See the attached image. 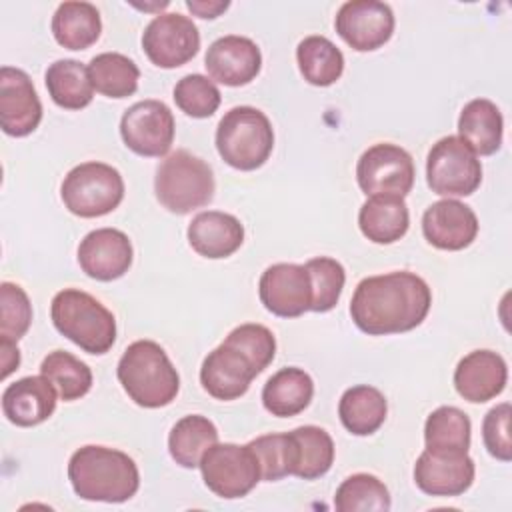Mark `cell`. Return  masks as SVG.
Instances as JSON below:
<instances>
[{"label":"cell","instance_id":"obj_4","mask_svg":"<svg viewBox=\"0 0 512 512\" xmlns=\"http://www.w3.org/2000/svg\"><path fill=\"white\" fill-rule=\"evenodd\" d=\"M50 316L54 328L88 354H106L116 340L114 314L84 290H60L52 298Z\"/></svg>","mask_w":512,"mask_h":512},{"label":"cell","instance_id":"obj_27","mask_svg":"<svg viewBox=\"0 0 512 512\" xmlns=\"http://www.w3.org/2000/svg\"><path fill=\"white\" fill-rule=\"evenodd\" d=\"M388 404L384 394L368 384L348 388L338 402L342 426L354 436L374 434L386 420Z\"/></svg>","mask_w":512,"mask_h":512},{"label":"cell","instance_id":"obj_41","mask_svg":"<svg viewBox=\"0 0 512 512\" xmlns=\"http://www.w3.org/2000/svg\"><path fill=\"white\" fill-rule=\"evenodd\" d=\"M224 344L242 352L254 366L256 374L266 370L276 354V338L262 324H240L226 336Z\"/></svg>","mask_w":512,"mask_h":512},{"label":"cell","instance_id":"obj_7","mask_svg":"<svg viewBox=\"0 0 512 512\" xmlns=\"http://www.w3.org/2000/svg\"><path fill=\"white\" fill-rule=\"evenodd\" d=\"M60 196L72 214L98 218L118 208L124 198V180L110 164L84 162L64 176Z\"/></svg>","mask_w":512,"mask_h":512},{"label":"cell","instance_id":"obj_29","mask_svg":"<svg viewBox=\"0 0 512 512\" xmlns=\"http://www.w3.org/2000/svg\"><path fill=\"white\" fill-rule=\"evenodd\" d=\"M46 88L52 102L66 110H82L94 98V86L88 74V66L78 60L64 58L48 66Z\"/></svg>","mask_w":512,"mask_h":512},{"label":"cell","instance_id":"obj_33","mask_svg":"<svg viewBox=\"0 0 512 512\" xmlns=\"http://www.w3.org/2000/svg\"><path fill=\"white\" fill-rule=\"evenodd\" d=\"M248 446L258 460L262 480L274 482L284 476H294L298 466V446L292 432L264 434L250 440Z\"/></svg>","mask_w":512,"mask_h":512},{"label":"cell","instance_id":"obj_35","mask_svg":"<svg viewBox=\"0 0 512 512\" xmlns=\"http://www.w3.org/2000/svg\"><path fill=\"white\" fill-rule=\"evenodd\" d=\"M390 504V492L384 482L364 472L348 476L334 496L338 512H386Z\"/></svg>","mask_w":512,"mask_h":512},{"label":"cell","instance_id":"obj_40","mask_svg":"<svg viewBox=\"0 0 512 512\" xmlns=\"http://www.w3.org/2000/svg\"><path fill=\"white\" fill-rule=\"evenodd\" d=\"M32 304L28 294L12 282L0 284V340L18 342L30 328Z\"/></svg>","mask_w":512,"mask_h":512},{"label":"cell","instance_id":"obj_24","mask_svg":"<svg viewBox=\"0 0 512 512\" xmlns=\"http://www.w3.org/2000/svg\"><path fill=\"white\" fill-rule=\"evenodd\" d=\"M504 118L488 98L470 100L458 118V138L478 156H490L502 146Z\"/></svg>","mask_w":512,"mask_h":512},{"label":"cell","instance_id":"obj_18","mask_svg":"<svg viewBox=\"0 0 512 512\" xmlns=\"http://www.w3.org/2000/svg\"><path fill=\"white\" fill-rule=\"evenodd\" d=\"M204 66L212 80L224 86H244L258 76L262 54L254 40L228 34L208 46Z\"/></svg>","mask_w":512,"mask_h":512},{"label":"cell","instance_id":"obj_30","mask_svg":"<svg viewBox=\"0 0 512 512\" xmlns=\"http://www.w3.org/2000/svg\"><path fill=\"white\" fill-rule=\"evenodd\" d=\"M218 442V430L212 420L200 414L180 418L168 434V450L182 468H196L204 452Z\"/></svg>","mask_w":512,"mask_h":512},{"label":"cell","instance_id":"obj_25","mask_svg":"<svg viewBox=\"0 0 512 512\" xmlns=\"http://www.w3.org/2000/svg\"><path fill=\"white\" fill-rule=\"evenodd\" d=\"M358 226L370 242L392 244L408 232V206L400 196H370L358 212Z\"/></svg>","mask_w":512,"mask_h":512},{"label":"cell","instance_id":"obj_20","mask_svg":"<svg viewBox=\"0 0 512 512\" xmlns=\"http://www.w3.org/2000/svg\"><path fill=\"white\" fill-rule=\"evenodd\" d=\"M256 376L248 358L224 342L208 352L200 368V384L216 400H236L244 396Z\"/></svg>","mask_w":512,"mask_h":512},{"label":"cell","instance_id":"obj_1","mask_svg":"<svg viewBox=\"0 0 512 512\" xmlns=\"http://www.w3.org/2000/svg\"><path fill=\"white\" fill-rule=\"evenodd\" d=\"M430 304L428 284L414 272L398 270L360 280L350 300V316L368 336L402 334L424 322Z\"/></svg>","mask_w":512,"mask_h":512},{"label":"cell","instance_id":"obj_32","mask_svg":"<svg viewBox=\"0 0 512 512\" xmlns=\"http://www.w3.org/2000/svg\"><path fill=\"white\" fill-rule=\"evenodd\" d=\"M88 74L94 90L108 98H126L138 90V66L118 52H102L94 56L88 64Z\"/></svg>","mask_w":512,"mask_h":512},{"label":"cell","instance_id":"obj_9","mask_svg":"<svg viewBox=\"0 0 512 512\" xmlns=\"http://www.w3.org/2000/svg\"><path fill=\"white\" fill-rule=\"evenodd\" d=\"M200 472L208 490L226 500L246 496L262 480L258 460L248 444L216 442L204 452Z\"/></svg>","mask_w":512,"mask_h":512},{"label":"cell","instance_id":"obj_10","mask_svg":"<svg viewBox=\"0 0 512 512\" xmlns=\"http://www.w3.org/2000/svg\"><path fill=\"white\" fill-rule=\"evenodd\" d=\"M356 180L366 196L404 198L414 186L412 156L390 142L370 146L356 164Z\"/></svg>","mask_w":512,"mask_h":512},{"label":"cell","instance_id":"obj_43","mask_svg":"<svg viewBox=\"0 0 512 512\" xmlns=\"http://www.w3.org/2000/svg\"><path fill=\"white\" fill-rule=\"evenodd\" d=\"M230 6L228 0H186V8L200 18H216Z\"/></svg>","mask_w":512,"mask_h":512},{"label":"cell","instance_id":"obj_36","mask_svg":"<svg viewBox=\"0 0 512 512\" xmlns=\"http://www.w3.org/2000/svg\"><path fill=\"white\" fill-rule=\"evenodd\" d=\"M298 446V466L294 476L302 480H316L324 476L334 462L332 436L320 426H300L292 430Z\"/></svg>","mask_w":512,"mask_h":512},{"label":"cell","instance_id":"obj_37","mask_svg":"<svg viewBox=\"0 0 512 512\" xmlns=\"http://www.w3.org/2000/svg\"><path fill=\"white\" fill-rule=\"evenodd\" d=\"M470 418L456 406H440L426 418L424 442L426 448L436 450H464L470 448Z\"/></svg>","mask_w":512,"mask_h":512},{"label":"cell","instance_id":"obj_8","mask_svg":"<svg viewBox=\"0 0 512 512\" xmlns=\"http://www.w3.org/2000/svg\"><path fill=\"white\" fill-rule=\"evenodd\" d=\"M426 182L440 196H470L482 182V164L458 136H444L428 152Z\"/></svg>","mask_w":512,"mask_h":512},{"label":"cell","instance_id":"obj_31","mask_svg":"<svg viewBox=\"0 0 512 512\" xmlns=\"http://www.w3.org/2000/svg\"><path fill=\"white\" fill-rule=\"evenodd\" d=\"M296 60L312 86H332L344 72V54L326 36H306L296 48Z\"/></svg>","mask_w":512,"mask_h":512},{"label":"cell","instance_id":"obj_13","mask_svg":"<svg viewBox=\"0 0 512 512\" xmlns=\"http://www.w3.org/2000/svg\"><path fill=\"white\" fill-rule=\"evenodd\" d=\"M334 28L350 48L370 52L392 38L394 12L378 0L344 2L336 14Z\"/></svg>","mask_w":512,"mask_h":512},{"label":"cell","instance_id":"obj_16","mask_svg":"<svg viewBox=\"0 0 512 512\" xmlns=\"http://www.w3.org/2000/svg\"><path fill=\"white\" fill-rule=\"evenodd\" d=\"M42 120V104L30 76L12 66L0 68V126L4 134L22 138Z\"/></svg>","mask_w":512,"mask_h":512},{"label":"cell","instance_id":"obj_44","mask_svg":"<svg viewBox=\"0 0 512 512\" xmlns=\"http://www.w3.org/2000/svg\"><path fill=\"white\" fill-rule=\"evenodd\" d=\"M0 350H2V378H8L20 364V352L16 348V342H10V340H0Z\"/></svg>","mask_w":512,"mask_h":512},{"label":"cell","instance_id":"obj_23","mask_svg":"<svg viewBox=\"0 0 512 512\" xmlns=\"http://www.w3.org/2000/svg\"><path fill=\"white\" fill-rule=\"evenodd\" d=\"M186 234L192 250L212 260L232 256L244 242V226L240 220L218 210L196 214Z\"/></svg>","mask_w":512,"mask_h":512},{"label":"cell","instance_id":"obj_26","mask_svg":"<svg viewBox=\"0 0 512 512\" xmlns=\"http://www.w3.org/2000/svg\"><path fill=\"white\" fill-rule=\"evenodd\" d=\"M314 396V382L302 368H282L268 378L262 388L264 408L278 418H290L304 412Z\"/></svg>","mask_w":512,"mask_h":512},{"label":"cell","instance_id":"obj_34","mask_svg":"<svg viewBox=\"0 0 512 512\" xmlns=\"http://www.w3.org/2000/svg\"><path fill=\"white\" fill-rule=\"evenodd\" d=\"M40 374L54 384L58 396L64 402L78 400L92 388V370L88 368V364L64 350H54L44 356L40 364Z\"/></svg>","mask_w":512,"mask_h":512},{"label":"cell","instance_id":"obj_21","mask_svg":"<svg viewBox=\"0 0 512 512\" xmlns=\"http://www.w3.org/2000/svg\"><path fill=\"white\" fill-rule=\"evenodd\" d=\"M506 380L508 366L504 358L492 350H474L466 354L454 370L456 392L472 404H482L502 394Z\"/></svg>","mask_w":512,"mask_h":512},{"label":"cell","instance_id":"obj_12","mask_svg":"<svg viewBox=\"0 0 512 512\" xmlns=\"http://www.w3.org/2000/svg\"><path fill=\"white\" fill-rule=\"evenodd\" d=\"M120 136L138 156H166L174 142V116L160 100L136 102L122 114Z\"/></svg>","mask_w":512,"mask_h":512},{"label":"cell","instance_id":"obj_3","mask_svg":"<svg viewBox=\"0 0 512 512\" xmlns=\"http://www.w3.org/2000/svg\"><path fill=\"white\" fill-rule=\"evenodd\" d=\"M116 374L130 400L142 408L168 406L180 390L176 368L154 340L132 342L124 350Z\"/></svg>","mask_w":512,"mask_h":512},{"label":"cell","instance_id":"obj_38","mask_svg":"<svg viewBox=\"0 0 512 512\" xmlns=\"http://www.w3.org/2000/svg\"><path fill=\"white\" fill-rule=\"evenodd\" d=\"M306 270L310 274V284H312V312H328L332 310L342 294L344 282H346V272L344 266L328 256H318L308 260Z\"/></svg>","mask_w":512,"mask_h":512},{"label":"cell","instance_id":"obj_42","mask_svg":"<svg viewBox=\"0 0 512 512\" xmlns=\"http://www.w3.org/2000/svg\"><path fill=\"white\" fill-rule=\"evenodd\" d=\"M510 416L512 408L508 402H502L488 410L482 422V440L490 456L500 462L512 460V442H510Z\"/></svg>","mask_w":512,"mask_h":512},{"label":"cell","instance_id":"obj_19","mask_svg":"<svg viewBox=\"0 0 512 512\" xmlns=\"http://www.w3.org/2000/svg\"><path fill=\"white\" fill-rule=\"evenodd\" d=\"M422 232L438 250H464L478 234V218L470 206L454 198L430 204L422 216Z\"/></svg>","mask_w":512,"mask_h":512},{"label":"cell","instance_id":"obj_17","mask_svg":"<svg viewBox=\"0 0 512 512\" xmlns=\"http://www.w3.org/2000/svg\"><path fill=\"white\" fill-rule=\"evenodd\" d=\"M132 242L122 230L98 228L88 232L78 246V264L86 276L110 282L128 272L132 266Z\"/></svg>","mask_w":512,"mask_h":512},{"label":"cell","instance_id":"obj_15","mask_svg":"<svg viewBox=\"0 0 512 512\" xmlns=\"http://www.w3.org/2000/svg\"><path fill=\"white\" fill-rule=\"evenodd\" d=\"M260 302L280 318H296L310 310L312 284L306 266L278 262L268 266L258 282Z\"/></svg>","mask_w":512,"mask_h":512},{"label":"cell","instance_id":"obj_11","mask_svg":"<svg viewBox=\"0 0 512 512\" xmlns=\"http://www.w3.org/2000/svg\"><path fill=\"white\" fill-rule=\"evenodd\" d=\"M142 48L154 66L166 70L178 68L196 56L200 32L184 14H158L144 28Z\"/></svg>","mask_w":512,"mask_h":512},{"label":"cell","instance_id":"obj_6","mask_svg":"<svg viewBox=\"0 0 512 512\" xmlns=\"http://www.w3.org/2000/svg\"><path fill=\"white\" fill-rule=\"evenodd\" d=\"M212 168L188 150L168 154L154 178V192L158 202L174 214H190L206 206L214 198Z\"/></svg>","mask_w":512,"mask_h":512},{"label":"cell","instance_id":"obj_14","mask_svg":"<svg viewBox=\"0 0 512 512\" xmlns=\"http://www.w3.org/2000/svg\"><path fill=\"white\" fill-rule=\"evenodd\" d=\"M474 474V460L464 450L426 448L414 464V482L430 496H460L472 486Z\"/></svg>","mask_w":512,"mask_h":512},{"label":"cell","instance_id":"obj_22","mask_svg":"<svg viewBox=\"0 0 512 512\" xmlns=\"http://www.w3.org/2000/svg\"><path fill=\"white\" fill-rule=\"evenodd\" d=\"M58 390L46 376H26L6 386L2 392L4 416L22 428L38 426L56 410Z\"/></svg>","mask_w":512,"mask_h":512},{"label":"cell","instance_id":"obj_28","mask_svg":"<svg viewBox=\"0 0 512 512\" xmlns=\"http://www.w3.org/2000/svg\"><path fill=\"white\" fill-rule=\"evenodd\" d=\"M102 32L100 12L90 2H62L52 16V34L68 50H86Z\"/></svg>","mask_w":512,"mask_h":512},{"label":"cell","instance_id":"obj_2","mask_svg":"<svg viewBox=\"0 0 512 512\" xmlns=\"http://www.w3.org/2000/svg\"><path fill=\"white\" fill-rule=\"evenodd\" d=\"M68 480L82 500L126 502L140 486L136 462L122 450L108 446H82L68 462Z\"/></svg>","mask_w":512,"mask_h":512},{"label":"cell","instance_id":"obj_39","mask_svg":"<svg viewBox=\"0 0 512 512\" xmlns=\"http://www.w3.org/2000/svg\"><path fill=\"white\" fill-rule=\"evenodd\" d=\"M220 90L214 80L202 74H188L174 86L176 106L192 118H208L220 106Z\"/></svg>","mask_w":512,"mask_h":512},{"label":"cell","instance_id":"obj_5","mask_svg":"<svg viewBox=\"0 0 512 512\" xmlns=\"http://www.w3.org/2000/svg\"><path fill=\"white\" fill-rule=\"evenodd\" d=\"M220 158L236 170H256L272 154L274 130L268 116L254 106L230 108L216 128Z\"/></svg>","mask_w":512,"mask_h":512}]
</instances>
